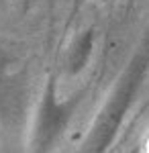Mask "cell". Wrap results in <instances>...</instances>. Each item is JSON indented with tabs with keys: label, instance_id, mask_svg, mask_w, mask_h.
<instances>
[{
	"label": "cell",
	"instance_id": "cell-2",
	"mask_svg": "<svg viewBox=\"0 0 149 153\" xmlns=\"http://www.w3.org/2000/svg\"><path fill=\"white\" fill-rule=\"evenodd\" d=\"M82 100H84V92L61 98L57 92V80L53 76L47 80L37 110H35L31 153H51L53 145L69 127Z\"/></svg>",
	"mask_w": 149,
	"mask_h": 153
},
{
	"label": "cell",
	"instance_id": "cell-4",
	"mask_svg": "<svg viewBox=\"0 0 149 153\" xmlns=\"http://www.w3.org/2000/svg\"><path fill=\"white\" fill-rule=\"evenodd\" d=\"M96 45V29L88 27L80 31L78 35L69 41L68 49L63 53V71L66 76H78L86 70Z\"/></svg>",
	"mask_w": 149,
	"mask_h": 153
},
{
	"label": "cell",
	"instance_id": "cell-1",
	"mask_svg": "<svg viewBox=\"0 0 149 153\" xmlns=\"http://www.w3.org/2000/svg\"><path fill=\"white\" fill-rule=\"evenodd\" d=\"M149 74V35L141 41L133 57L129 59L125 70L121 71L116 84L112 86L110 94L106 96L100 112L96 114V120L92 125L90 133L84 141L82 153H104L116 133L121 131L127 114L131 110L133 102L137 100V94Z\"/></svg>",
	"mask_w": 149,
	"mask_h": 153
},
{
	"label": "cell",
	"instance_id": "cell-3",
	"mask_svg": "<svg viewBox=\"0 0 149 153\" xmlns=\"http://www.w3.org/2000/svg\"><path fill=\"white\" fill-rule=\"evenodd\" d=\"M29 110V80L21 68L0 57V123L14 127Z\"/></svg>",
	"mask_w": 149,
	"mask_h": 153
},
{
	"label": "cell",
	"instance_id": "cell-5",
	"mask_svg": "<svg viewBox=\"0 0 149 153\" xmlns=\"http://www.w3.org/2000/svg\"><path fill=\"white\" fill-rule=\"evenodd\" d=\"M19 2H23L25 6H29V4H31V0H19Z\"/></svg>",
	"mask_w": 149,
	"mask_h": 153
}]
</instances>
